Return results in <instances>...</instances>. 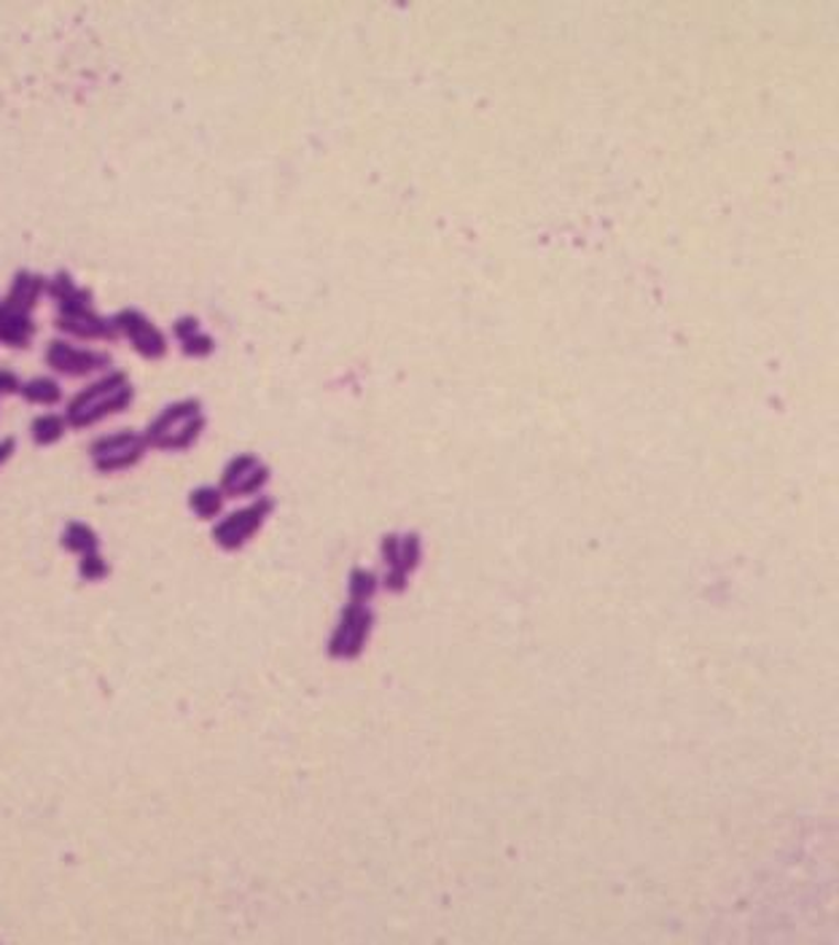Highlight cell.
Listing matches in <instances>:
<instances>
[{"label": "cell", "mask_w": 839, "mask_h": 945, "mask_svg": "<svg viewBox=\"0 0 839 945\" xmlns=\"http://www.w3.org/2000/svg\"><path fill=\"white\" fill-rule=\"evenodd\" d=\"M135 401V386L125 369H108L97 375L87 388H82L65 405V420L71 429L84 431L119 416Z\"/></svg>", "instance_id": "6da1fadb"}, {"label": "cell", "mask_w": 839, "mask_h": 945, "mask_svg": "<svg viewBox=\"0 0 839 945\" xmlns=\"http://www.w3.org/2000/svg\"><path fill=\"white\" fill-rule=\"evenodd\" d=\"M205 426L207 418L205 410H202V401L194 399V396H186V399L170 401L168 407H162V410L149 420L143 437L146 442H149V450H159V453H183V450L197 444Z\"/></svg>", "instance_id": "7a4b0ae2"}, {"label": "cell", "mask_w": 839, "mask_h": 945, "mask_svg": "<svg viewBox=\"0 0 839 945\" xmlns=\"http://www.w3.org/2000/svg\"><path fill=\"white\" fill-rule=\"evenodd\" d=\"M44 364L54 375L82 380V377H95L111 369V353L100 347L78 345L76 340L54 337L44 347Z\"/></svg>", "instance_id": "3957f363"}, {"label": "cell", "mask_w": 839, "mask_h": 945, "mask_svg": "<svg viewBox=\"0 0 839 945\" xmlns=\"http://www.w3.org/2000/svg\"><path fill=\"white\" fill-rule=\"evenodd\" d=\"M146 455H149V442H146L143 431L135 429L103 434L89 444V461L95 472L100 474L127 472V469L138 466Z\"/></svg>", "instance_id": "277c9868"}, {"label": "cell", "mask_w": 839, "mask_h": 945, "mask_svg": "<svg viewBox=\"0 0 839 945\" xmlns=\"http://www.w3.org/2000/svg\"><path fill=\"white\" fill-rule=\"evenodd\" d=\"M119 340H127L135 353L146 362H162L170 353V340L162 329L157 326L149 313L140 308H121L111 315Z\"/></svg>", "instance_id": "5b68a950"}, {"label": "cell", "mask_w": 839, "mask_h": 945, "mask_svg": "<svg viewBox=\"0 0 839 945\" xmlns=\"http://www.w3.org/2000/svg\"><path fill=\"white\" fill-rule=\"evenodd\" d=\"M272 507H275L272 498L259 496L256 502H250L248 507L229 512V515L222 517V520L213 526V541H216V545L226 552L240 550V547H245L250 539H254L256 530L265 526V520L269 517V512H272Z\"/></svg>", "instance_id": "8992f818"}, {"label": "cell", "mask_w": 839, "mask_h": 945, "mask_svg": "<svg viewBox=\"0 0 839 945\" xmlns=\"http://www.w3.org/2000/svg\"><path fill=\"white\" fill-rule=\"evenodd\" d=\"M54 329L60 332V337L76 340V343H116L119 340L114 319L103 315L95 304L92 308L60 310L54 315Z\"/></svg>", "instance_id": "52a82bcc"}, {"label": "cell", "mask_w": 839, "mask_h": 945, "mask_svg": "<svg viewBox=\"0 0 839 945\" xmlns=\"http://www.w3.org/2000/svg\"><path fill=\"white\" fill-rule=\"evenodd\" d=\"M267 480H269L267 463L261 461L259 455L243 453V455H235V459L226 463L218 487H222L226 498L256 496V493L267 485Z\"/></svg>", "instance_id": "ba28073f"}, {"label": "cell", "mask_w": 839, "mask_h": 945, "mask_svg": "<svg viewBox=\"0 0 839 945\" xmlns=\"http://www.w3.org/2000/svg\"><path fill=\"white\" fill-rule=\"evenodd\" d=\"M369 625L372 614L366 612L361 603H351V606L342 612V620L340 625H336L329 652H332L334 657H355L361 652V646H364L366 636H369Z\"/></svg>", "instance_id": "9c48e42d"}, {"label": "cell", "mask_w": 839, "mask_h": 945, "mask_svg": "<svg viewBox=\"0 0 839 945\" xmlns=\"http://www.w3.org/2000/svg\"><path fill=\"white\" fill-rule=\"evenodd\" d=\"M44 297H46V276L22 267V270L14 272V278H11L9 289H6V294L0 297V302H3L9 310H14V313L33 315Z\"/></svg>", "instance_id": "30bf717a"}, {"label": "cell", "mask_w": 839, "mask_h": 945, "mask_svg": "<svg viewBox=\"0 0 839 945\" xmlns=\"http://www.w3.org/2000/svg\"><path fill=\"white\" fill-rule=\"evenodd\" d=\"M385 550V560H388L390 571H388V584L390 588H401L404 577L409 574V571L418 566L420 558V541L418 536H404V539H396V536H388L383 545Z\"/></svg>", "instance_id": "8fae6325"}, {"label": "cell", "mask_w": 839, "mask_h": 945, "mask_svg": "<svg viewBox=\"0 0 839 945\" xmlns=\"http://www.w3.org/2000/svg\"><path fill=\"white\" fill-rule=\"evenodd\" d=\"M46 297L57 304V313L60 310L92 308V304H95L92 289L78 283L67 270H57L54 276H46Z\"/></svg>", "instance_id": "7c38bea8"}, {"label": "cell", "mask_w": 839, "mask_h": 945, "mask_svg": "<svg viewBox=\"0 0 839 945\" xmlns=\"http://www.w3.org/2000/svg\"><path fill=\"white\" fill-rule=\"evenodd\" d=\"M39 334V323L33 315L14 313L0 302V345L14 347V351H28Z\"/></svg>", "instance_id": "4fadbf2b"}, {"label": "cell", "mask_w": 839, "mask_h": 945, "mask_svg": "<svg viewBox=\"0 0 839 945\" xmlns=\"http://www.w3.org/2000/svg\"><path fill=\"white\" fill-rule=\"evenodd\" d=\"M20 396L28 401V405H35V407H57L63 405L65 399L63 386H60L57 377L52 375H35L30 377V380H22Z\"/></svg>", "instance_id": "5bb4252c"}, {"label": "cell", "mask_w": 839, "mask_h": 945, "mask_svg": "<svg viewBox=\"0 0 839 945\" xmlns=\"http://www.w3.org/2000/svg\"><path fill=\"white\" fill-rule=\"evenodd\" d=\"M60 545H63L65 552L82 558V555L100 550V534H97V530L92 528L89 523L71 520V523H65L63 536H60Z\"/></svg>", "instance_id": "9a60e30c"}, {"label": "cell", "mask_w": 839, "mask_h": 945, "mask_svg": "<svg viewBox=\"0 0 839 945\" xmlns=\"http://www.w3.org/2000/svg\"><path fill=\"white\" fill-rule=\"evenodd\" d=\"M67 431H71V426H67L63 412H41L30 423V439H33L35 448H52V444L63 442Z\"/></svg>", "instance_id": "2e32d148"}, {"label": "cell", "mask_w": 839, "mask_h": 945, "mask_svg": "<svg viewBox=\"0 0 839 945\" xmlns=\"http://www.w3.org/2000/svg\"><path fill=\"white\" fill-rule=\"evenodd\" d=\"M224 491L218 485H200L189 493V509L200 517V520H216L224 512Z\"/></svg>", "instance_id": "e0dca14e"}, {"label": "cell", "mask_w": 839, "mask_h": 945, "mask_svg": "<svg viewBox=\"0 0 839 945\" xmlns=\"http://www.w3.org/2000/svg\"><path fill=\"white\" fill-rule=\"evenodd\" d=\"M108 574H111V563H108L106 555L100 550L87 552L78 558V577H82L84 582H103Z\"/></svg>", "instance_id": "ac0fdd59"}, {"label": "cell", "mask_w": 839, "mask_h": 945, "mask_svg": "<svg viewBox=\"0 0 839 945\" xmlns=\"http://www.w3.org/2000/svg\"><path fill=\"white\" fill-rule=\"evenodd\" d=\"M178 345H181V353L186 358H207L213 351H216V340H213L205 329H200L197 334H192V337H186Z\"/></svg>", "instance_id": "d6986e66"}, {"label": "cell", "mask_w": 839, "mask_h": 945, "mask_svg": "<svg viewBox=\"0 0 839 945\" xmlns=\"http://www.w3.org/2000/svg\"><path fill=\"white\" fill-rule=\"evenodd\" d=\"M372 593H375V574H369V571H353V577H351L353 601L355 603L366 601Z\"/></svg>", "instance_id": "ffe728a7"}, {"label": "cell", "mask_w": 839, "mask_h": 945, "mask_svg": "<svg viewBox=\"0 0 839 945\" xmlns=\"http://www.w3.org/2000/svg\"><path fill=\"white\" fill-rule=\"evenodd\" d=\"M200 329H202V323H200L197 315H178V319L173 321V329H170V332H173V337L178 340V343H183V340H186V337L197 334Z\"/></svg>", "instance_id": "44dd1931"}, {"label": "cell", "mask_w": 839, "mask_h": 945, "mask_svg": "<svg viewBox=\"0 0 839 945\" xmlns=\"http://www.w3.org/2000/svg\"><path fill=\"white\" fill-rule=\"evenodd\" d=\"M20 391H22V377L11 369H0V399L20 396Z\"/></svg>", "instance_id": "7402d4cb"}, {"label": "cell", "mask_w": 839, "mask_h": 945, "mask_svg": "<svg viewBox=\"0 0 839 945\" xmlns=\"http://www.w3.org/2000/svg\"><path fill=\"white\" fill-rule=\"evenodd\" d=\"M17 453V437H0V466H6Z\"/></svg>", "instance_id": "603a6c76"}]
</instances>
